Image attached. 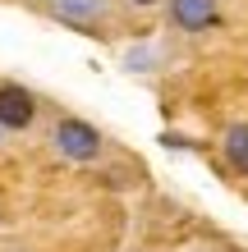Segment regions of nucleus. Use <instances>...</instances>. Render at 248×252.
Segmentation results:
<instances>
[{"label":"nucleus","instance_id":"nucleus-4","mask_svg":"<svg viewBox=\"0 0 248 252\" xmlns=\"http://www.w3.org/2000/svg\"><path fill=\"white\" fill-rule=\"evenodd\" d=\"M170 23L179 32H207L221 23V5L216 0H170Z\"/></svg>","mask_w":248,"mask_h":252},{"label":"nucleus","instance_id":"nucleus-5","mask_svg":"<svg viewBox=\"0 0 248 252\" xmlns=\"http://www.w3.org/2000/svg\"><path fill=\"white\" fill-rule=\"evenodd\" d=\"M221 152H225V160H230V170H235V174H248V124H230L225 128Z\"/></svg>","mask_w":248,"mask_h":252},{"label":"nucleus","instance_id":"nucleus-6","mask_svg":"<svg viewBox=\"0 0 248 252\" xmlns=\"http://www.w3.org/2000/svg\"><path fill=\"white\" fill-rule=\"evenodd\" d=\"M134 5H142V9H147V5H156V0H134Z\"/></svg>","mask_w":248,"mask_h":252},{"label":"nucleus","instance_id":"nucleus-2","mask_svg":"<svg viewBox=\"0 0 248 252\" xmlns=\"http://www.w3.org/2000/svg\"><path fill=\"white\" fill-rule=\"evenodd\" d=\"M46 14L74 32H97L106 23V0H46Z\"/></svg>","mask_w":248,"mask_h":252},{"label":"nucleus","instance_id":"nucleus-1","mask_svg":"<svg viewBox=\"0 0 248 252\" xmlns=\"http://www.w3.org/2000/svg\"><path fill=\"white\" fill-rule=\"evenodd\" d=\"M51 142H55V152H60L65 160H74V165H87V160L101 156V133H97V124L78 120V115H65V120L55 124Z\"/></svg>","mask_w":248,"mask_h":252},{"label":"nucleus","instance_id":"nucleus-3","mask_svg":"<svg viewBox=\"0 0 248 252\" xmlns=\"http://www.w3.org/2000/svg\"><path fill=\"white\" fill-rule=\"evenodd\" d=\"M33 120H37V96L23 83H0V128L23 133Z\"/></svg>","mask_w":248,"mask_h":252}]
</instances>
